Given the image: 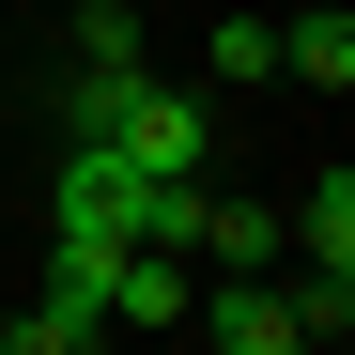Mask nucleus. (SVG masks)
<instances>
[{
    "label": "nucleus",
    "mask_w": 355,
    "mask_h": 355,
    "mask_svg": "<svg viewBox=\"0 0 355 355\" xmlns=\"http://www.w3.org/2000/svg\"><path fill=\"white\" fill-rule=\"evenodd\" d=\"M139 78H155V62H78V78H62V139H108Z\"/></svg>",
    "instance_id": "0eeeda50"
},
{
    "label": "nucleus",
    "mask_w": 355,
    "mask_h": 355,
    "mask_svg": "<svg viewBox=\"0 0 355 355\" xmlns=\"http://www.w3.org/2000/svg\"><path fill=\"white\" fill-rule=\"evenodd\" d=\"M293 248H309V278H340V293H355V170L293 186Z\"/></svg>",
    "instance_id": "20e7f679"
},
{
    "label": "nucleus",
    "mask_w": 355,
    "mask_h": 355,
    "mask_svg": "<svg viewBox=\"0 0 355 355\" xmlns=\"http://www.w3.org/2000/svg\"><path fill=\"white\" fill-rule=\"evenodd\" d=\"M108 155H124V170H155V186H201V155H216V93L139 78V93H124V124H108Z\"/></svg>",
    "instance_id": "f257e3e1"
},
{
    "label": "nucleus",
    "mask_w": 355,
    "mask_h": 355,
    "mask_svg": "<svg viewBox=\"0 0 355 355\" xmlns=\"http://www.w3.org/2000/svg\"><path fill=\"white\" fill-rule=\"evenodd\" d=\"M201 263H278V201H201Z\"/></svg>",
    "instance_id": "6e6552de"
},
{
    "label": "nucleus",
    "mask_w": 355,
    "mask_h": 355,
    "mask_svg": "<svg viewBox=\"0 0 355 355\" xmlns=\"http://www.w3.org/2000/svg\"><path fill=\"white\" fill-rule=\"evenodd\" d=\"M278 340H309V324H293V293L232 263V278H216V355H278Z\"/></svg>",
    "instance_id": "7ed1b4c3"
},
{
    "label": "nucleus",
    "mask_w": 355,
    "mask_h": 355,
    "mask_svg": "<svg viewBox=\"0 0 355 355\" xmlns=\"http://www.w3.org/2000/svg\"><path fill=\"white\" fill-rule=\"evenodd\" d=\"M186 248H124V263H108V324H124V340H170V324H186Z\"/></svg>",
    "instance_id": "f03ea898"
},
{
    "label": "nucleus",
    "mask_w": 355,
    "mask_h": 355,
    "mask_svg": "<svg viewBox=\"0 0 355 355\" xmlns=\"http://www.w3.org/2000/svg\"><path fill=\"white\" fill-rule=\"evenodd\" d=\"M31 16H46V0H31Z\"/></svg>",
    "instance_id": "f8f14e48"
},
{
    "label": "nucleus",
    "mask_w": 355,
    "mask_h": 355,
    "mask_svg": "<svg viewBox=\"0 0 355 355\" xmlns=\"http://www.w3.org/2000/svg\"><path fill=\"white\" fill-rule=\"evenodd\" d=\"M62 355H139V340H124V324H78V340H62Z\"/></svg>",
    "instance_id": "9b49d317"
},
{
    "label": "nucleus",
    "mask_w": 355,
    "mask_h": 355,
    "mask_svg": "<svg viewBox=\"0 0 355 355\" xmlns=\"http://www.w3.org/2000/svg\"><path fill=\"white\" fill-rule=\"evenodd\" d=\"M201 78H216V93H263V78H278V16H216V31H201Z\"/></svg>",
    "instance_id": "423d86ee"
},
{
    "label": "nucleus",
    "mask_w": 355,
    "mask_h": 355,
    "mask_svg": "<svg viewBox=\"0 0 355 355\" xmlns=\"http://www.w3.org/2000/svg\"><path fill=\"white\" fill-rule=\"evenodd\" d=\"M201 355H216V340H201Z\"/></svg>",
    "instance_id": "ddd939ff"
},
{
    "label": "nucleus",
    "mask_w": 355,
    "mask_h": 355,
    "mask_svg": "<svg viewBox=\"0 0 355 355\" xmlns=\"http://www.w3.org/2000/svg\"><path fill=\"white\" fill-rule=\"evenodd\" d=\"M62 31H78V62H139V16H124V0H78Z\"/></svg>",
    "instance_id": "1a4fd4ad"
},
{
    "label": "nucleus",
    "mask_w": 355,
    "mask_h": 355,
    "mask_svg": "<svg viewBox=\"0 0 355 355\" xmlns=\"http://www.w3.org/2000/svg\"><path fill=\"white\" fill-rule=\"evenodd\" d=\"M278 62L309 78V93H355V0H324V16H293V31H278Z\"/></svg>",
    "instance_id": "39448f33"
},
{
    "label": "nucleus",
    "mask_w": 355,
    "mask_h": 355,
    "mask_svg": "<svg viewBox=\"0 0 355 355\" xmlns=\"http://www.w3.org/2000/svg\"><path fill=\"white\" fill-rule=\"evenodd\" d=\"M78 324H46V309H0V355H62Z\"/></svg>",
    "instance_id": "9d476101"
}]
</instances>
